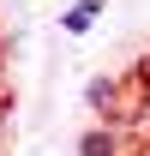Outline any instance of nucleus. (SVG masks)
Listing matches in <instances>:
<instances>
[{"label":"nucleus","instance_id":"obj_1","mask_svg":"<svg viewBox=\"0 0 150 156\" xmlns=\"http://www.w3.org/2000/svg\"><path fill=\"white\" fill-rule=\"evenodd\" d=\"M78 156H120V138L108 126H90V132L78 138Z\"/></svg>","mask_w":150,"mask_h":156},{"label":"nucleus","instance_id":"obj_2","mask_svg":"<svg viewBox=\"0 0 150 156\" xmlns=\"http://www.w3.org/2000/svg\"><path fill=\"white\" fill-rule=\"evenodd\" d=\"M84 96H90V108H108V96H114V84H108V78H96V84L84 90Z\"/></svg>","mask_w":150,"mask_h":156},{"label":"nucleus","instance_id":"obj_3","mask_svg":"<svg viewBox=\"0 0 150 156\" xmlns=\"http://www.w3.org/2000/svg\"><path fill=\"white\" fill-rule=\"evenodd\" d=\"M96 18V0H84V6H78V12H66V30H84V24Z\"/></svg>","mask_w":150,"mask_h":156}]
</instances>
